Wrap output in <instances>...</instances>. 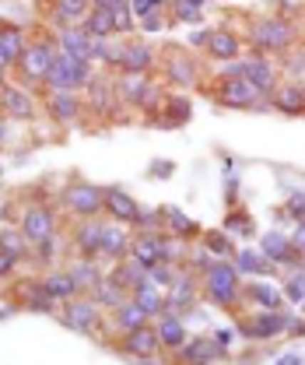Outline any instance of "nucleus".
<instances>
[{"label": "nucleus", "mask_w": 305, "mask_h": 365, "mask_svg": "<svg viewBox=\"0 0 305 365\" xmlns=\"http://www.w3.org/2000/svg\"><path fill=\"white\" fill-rule=\"evenodd\" d=\"M200 295L218 309H235L242 302V274L228 260H211L200 271Z\"/></svg>", "instance_id": "obj_1"}, {"label": "nucleus", "mask_w": 305, "mask_h": 365, "mask_svg": "<svg viewBox=\"0 0 305 365\" xmlns=\"http://www.w3.org/2000/svg\"><path fill=\"white\" fill-rule=\"evenodd\" d=\"M246 46H253L260 56L270 53H288L291 46H299V29L288 18L277 14H257L246 29Z\"/></svg>", "instance_id": "obj_2"}, {"label": "nucleus", "mask_w": 305, "mask_h": 365, "mask_svg": "<svg viewBox=\"0 0 305 365\" xmlns=\"http://www.w3.org/2000/svg\"><path fill=\"white\" fill-rule=\"evenodd\" d=\"M102 193H105V186L74 180V182L63 186L60 204H63V211H71L78 222H85V218H102Z\"/></svg>", "instance_id": "obj_3"}, {"label": "nucleus", "mask_w": 305, "mask_h": 365, "mask_svg": "<svg viewBox=\"0 0 305 365\" xmlns=\"http://www.w3.org/2000/svg\"><path fill=\"white\" fill-rule=\"evenodd\" d=\"M56 53H60V49L49 43V39H39V43L25 46L21 60L14 63L18 74H21V81H25V85H36V88H46V78H49V71H53Z\"/></svg>", "instance_id": "obj_4"}, {"label": "nucleus", "mask_w": 305, "mask_h": 365, "mask_svg": "<svg viewBox=\"0 0 305 365\" xmlns=\"http://www.w3.org/2000/svg\"><path fill=\"white\" fill-rule=\"evenodd\" d=\"M91 78H95V74H91V63L78 60V56H67V53H56L53 71H49V78H46V88L81 91V88H88Z\"/></svg>", "instance_id": "obj_5"}, {"label": "nucleus", "mask_w": 305, "mask_h": 365, "mask_svg": "<svg viewBox=\"0 0 305 365\" xmlns=\"http://www.w3.org/2000/svg\"><path fill=\"white\" fill-rule=\"evenodd\" d=\"M63 327L74 334H95L102 327V306L91 295H78L71 302H63Z\"/></svg>", "instance_id": "obj_6"}, {"label": "nucleus", "mask_w": 305, "mask_h": 365, "mask_svg": "<svg viewBox=\"0 0 305 365\" xmlns=\"http://www.w3.org/2000/svg\"><path fill=\"white\" fill-rule=\"evenodd\" d=\"M197 299H200V277H197V271L175 274V281L165 288V313L182 317V313H190L197 306Z\"/></svg>", "instance_id": "obj_7"}, {"label": "nucleus", "mask_w": 305, "mask_h": 365, "mask_svg": "<svg viewBox=\"0 0 305 365\" xmlns=\"http://www.w3.org/2000/svg\"><path fill=\"white\" fill-rule=\"evenodd\" d=\"M18 228L25 232V239H29L32 246H39V242L56 235V211H53L49 204H29V207L21 211V225Z\"/></svg>", "instance_id": "obj_8"}, {"label": "nucleus", "mask_w": 305, "mask_h": 365, "mask_svg": "<svg viewBox=\"0 0 305 365\" xmlns=\"http://www.w3.org/2000/svg\"><path fill=\"white\" fill-rule=\"evenodd\" d=\"M214 95H218V102H224L228 109H260L263 95L246 78H221L218 85H214Z\"/></svg>", "instance_id": "obj_9"}, {"label": "nucleus", "mask_w": 305, "mask_h": 365, "mask_svg": "<svg viewBox=\"0 0 305 365\" xmlns=\"http://www.w3.org/2000/svg\"><path fill=\"white\" fill-rule=\"evenodd\" d=\"M162 71H165V81L175 85V88H193V85L200 81V67H197V60H193V56H186V53H182V49H175V46L165 53Z\"/></svg>", "instance_id": "obj_10"}, {"label": "nucleus", "mask_w": 305, "mask_h": 365, "mask_svg": "<svg viewBox=\"0 0 305 365\" xmlns=\"http://www.w3.org/2000/svg\"><path fill=\"white\" fill-rule=\"evenodd\" d=\"M221 359H224V344H218L214 337H190L175 351V362L179 365H214Z\"/></svg>", "instance_id": "obj_11"}, {"label": "nucleus", "mask_w": 305, "mask_h": 365, "mask_svg": "<svg viewBox=\"0 0 305 365\" xmlns=\"http://www.w3.org/2000/svg\"><path fill=\"white\" fill-rule=\"evenodd\" d=\"M120 351L130 355V359H158V355H162L158 330H155L151 323H144V327H137V330H130V334H123Z\"/></svg>", "instance_id": "obj_12"}, {"label": "nucleus", "mask_w": 305, "mask_h": 365, "mask_svg": "<svg viewBox=\"0 0 305 365\" xmlns=\"http://www.w3.org/2000/svg\"><path fill=\"white\" fill-rule=\"evenodd\" d=\"M239 330L253 341H274L284 334V313L281 309H260L257 317H246L239 323Z\"/></svg>", "instance_id": "obj_13"}, {"label": "nucleus", "mask_w": 305, "mask_h": 365, "mask_svg": "<svg viewBox=\"0 0 305 365\" xmlns=\"http://www.w3.org/2000/svg\"><path fill=\"white\" fill-rule=\"evenodd\" d=\"M137 211H140V204L133 200L123 186H105V193H102V215H109L120 225H133Z\"/></svg>", "instance_id": "obj_14"}, {"label": "nucleus", "mask_w": 305, "mask_h": 365, "mask_svg": "<svg viewBox=\"0 0 305 365\" xmlns=\"http://www.w3.org/2000/svg\"><path fill=\"white\" fill-rule=\"evenodd\" d=\"M102 225H105V222H98V218H85V222L74 225V232H71V246H74V253H78L81 260H98V250H102Z\"/></svg>", "instance_id": "obj_15"}, {"label": "nucleus", "mask_w": 305, "mask_h": 365, "mask_svg": "<svg viewBox=\"0 0 305 365\" xmlns=\"http://www.w3.org/2000/svg\"><path fill=\"white\" fill-rule=\"evenodd\" d=\"M246 60V71H242V78L253 85V88L260 91V95H274L277 88V67H274V60L270 56H242Z\"/></svg>", "instance_id": "obj_16"}, {"label": "nucleus", "mask_w": 305, "mask_h": 365, "mask_svg": "<svg viewBox=\"0 0 305 365\" xmlns=\"http://www.w3.org/2000/svg\"><path fill=\"white\" fill-rule=\"evenodd\" d=\"M81 98H78V91H56V88H46V113L56 120V123H74L78 116H81Z\"/></svg>", "instance_id": "obj_17"}, {"label": "nucleus", "mask_w": 305, "mask_h": 365, "mask_svg": "<svg viewBox=\"0 0 305 365\" xmlns=\"http://www.w3.org/2000/svg\"><path fill=\"white\" fill-rule=\"evenodd\" d=\"M155 49L148 43H123V60H120V74H140V78H151L155 71Z\"/></svg>", "instance_id": "obj_18"}, {"label": "nucleus", "mask_w": 305, "mask_h": 365, "mask_svg": "<svg viewBox=\"0 0 305 365\" xmlns=\"http://www.w3.org/2000/svg\"><path fill=\"white\" fill-rule=\"evenodd\" d=\"M0 116L4 120H32L36 116L32 95L25 88H18V85H7V88L0 91Z\"/></svg>", "instance_id": "obj_19"}, {"label": "nucleus", "mask_w": 305, "mask_h": 365, "mask_svg": "<svg viewBox=\"0 0 305 365\" xmlns=\"http://www.w3.org/2000/svg\"><path fill=\"white\" fill-rule=\"evenodd\" d=\"M130 242H133V235L127 232V225H120V222L102 225V250H98V257L116 264V260L130 257Z\"/></svg>", "instance_id": "obj_20"}, {"label": "nucleus", "mask_w": 305, "mask_h": 365, "mask_svg": "<svg viewBox=\"0 0 305 365\" xmlns=\"http://www.w3.org/2000/svg\"><path fill=\"white\" fill-rule=\"evenodd\" d=\"M260 253L270 264H281V267H291V271L302 264V260L295 257V250H291V242H288L284 232H267L260 239Z\"/></svg>", "instance_id": "obj_21"}, {"label": "nucleus", "mask_w": 305, "mask_h": 365, "mask_svg": "<svg viewBox=\"0 0 305 365\" xmlns=\"http://www.w3.org/2000/svg\"><path fill=\"white\" fill-rule=\"evenodd\" d=\"M207 53L214 56V60H221V63H232V60H239L242 56V39L232 32V29H211L207 32Z\"/></svg>", "instance_id": "obj_22"}, {"label": "nucleus", "mask_w": 305, "mask_h": 365, "mask_svg": "<svg viewBox=\"0 0 305 365\" xmlns=\"http://www.w3.org/2000/svg\"><path fill=\"white\" fill-rule=\"evenodd\" d=\"M155 330H158V341H162V351H169L175 355L186 341H190V334H186V323L182 317H175V313H162V317L155 319Z\"/></svg>", "instance_id": "obj_23"}, {"label": "nucleus", "mask_w": 305, "mask_h": 365, "mask_svg": "<svg viewBox=\"0 0 305 365\" xmlns=\"http://www.w3.org/2000/svg\"><path fill=\"white\" fill-rule=\"evenodd\" d=\"M39 284H43V292L53 302H71V299L81 295V288L74 284L71 271H46L43 277H39Z\"/></svg>", "instance_id": "obj_24"}, {"label": "nucleus", "mask_w": 305, "mask_h": 365, "mask_svg": "<svg viewBox=\"0 0 305 365\" xmlns=\"http://www.w3.org/2000/svg\"><path fill=\"white\" fill-rule=\"evenodd\" d=\"M25 32L21 29H14V25H0V71H11L18 60H21V53H25Z\"/></svg>", "instance_id": "obj_25"}, {"label": "nucleus", "mask_w": 305, "mask_h": 365, "mask_svg": "<svg viewBox=\"0 0 305 365\" xmlns=\"http://www.w3.org/2000/svg\"><path fill=\"white\" fill-rule=\"evenodd\" d=\"M270 106H274L277 113H284V116H302V113H305V91H302V85H295V81L277 85V88H274V95H270Z\"/></svg>", "instance_id": "obj_26"}, {"label": "nucleus", "mask_w": 305, "mask_h": 365, "mask_svg": "<svg viewBox=\"0 0 305 365\" xmlns=\"http://www.w3.org/2000/svg\"><path fill=\"white\" fill-rule=\"evenodd\" d=\"M242 299H249L257 309H281L284 306V292L270 281H253V284H242Z\"/></svg>", "instance_id": "obj_27"}, {"label": "nucleus", "mask_w": 305, "mask_h": 365, "mask_svg": "<svg viewBox=\"0 0 305 365\" xmlns=\"http://www.w3.org/2000/svg\"><path fill=\"white\" fill-rule=\"evenodd\" d=\"M113 88H116V98H120V102L140 106L144 95H148V88H151V78H140V74H120V78L113 81Z\"/></svg>", "instance_id": "obj_28"}, {"label": "nucleus", "mask_w": 305, "mask_h": 365, "mask_svg": "<svg viewBox=\"0 0 305 365\" xmlns=\"http://www.w3.org/2000/svg\"><path fill=\"white\" fill-rule=\"evenodd\" d=\"M109 277H113L120 288L133 292V288H140V284L148 281V267H144V264H137L133 257H123V260H116V267L109 271Z\"/></svg>", "instance_id": "obj_29"}, {"label": "nucleus", "mask_w": 305, "mask_h": 365, "mask_svg": "<svg viewBox=\"0 0 305 365\" xmlns=\"http://www.w3.org/2000/svg\"><path fill=\"white\" fill-rule=\"evenodd\" d=\"M60 53H67V56H78V60L91 63V36H88L81 25H74V29H63V32H60Z\"/></svg>", "instance_id": "obj_30"}, {"label": "nucleus", "mask_w": 305, "mask_h": 365, "mask_svg": "<svg viewBox=\"0 0 305 365\" xmlns=\"http://www.w3.org/2000/svg\"><path fill=\"white\" fill-rule=\"evenodd\" d=\"M130 299L148 313V319H158L162 313H165V288H155V284H140V288H133Z\"/></svg>", "instance_id": "obj_31"}, {"label": "nucleus", "mask_w": 305, "mask_h": 365, "mask_svg": "<svg viewBox=\"0 0 305 365\" xmlns=\"http://www.w3.org/2000/svg\"><path fill=\"white\" fill-rule=\"evenodd\" d=\"M91 299H95V302H98L102 309H109V313H113L116 306H123V302L130 299V292H127V288H120V284H116V281H113V277L105 274V277H102V281L95 284Z\"/></svg>", "instance_id": "obj_32"}, {"label": "nucleus", "mask_w": 305, "mask_h": 365, "mask_svg": "<svg viewBox=\"0 0 305 365\" xmlns=\"http://www.w3.org/2000/svg\"><path fill=\"white\" fill-rule=\"evenodd\" d=\"M144 323H151V319H148V313H144L133 299H127L123 306H116V309H113V327H116L120 334H130V330L144 327Z\"/></svg>", "instance_id": "obj_33"}, {"label": "nucleus", "mask_w": 305, "mask_h": 365, "mask_svg": "<svg viewBox=\"0 0 305 365\" xmlns=\"http://www.w3.org/2000/svg\"><path fill=\"white\" fill-rule=\"evenodd\" d=\"M120 98H116V88H113V81H88V106L98 113V116H105L113 106H116Z\"/></svg>", "instance_id": "obj_34"}, {"label": "nucleus", "mask_w": 305, "mask_h": 365, "mask_svg": "<svg viewBox=\"0 0 305 365\" xmlns=\"http://www.w3.org/2000/svg\"><path fill=\"white\" fill-rule=\"evenodd\" d=\"M81 29H85L91 39H109V36H116V32H113V11L91 7L85 14V21H81Z\"/></svg>", "instance_id": "obj_35"}, {"label": "nucleus", "mask_w": 305, "mask_h": 365, "mask_svg": "<svg viewBox=\"0 0 305 365\" xmlns=\"http://www.w3.org/2000/svg\"><path fill=\"white\" fill-rule=\"evenodd\" d=\"M18 302H21L25 309H32V313H49V309L56 306V302H53V299L43 292V284H39V281L21 284V288H18Z\"/></svg>", "instance_id": "obj_36"}, {"label": "nucleus", "mask_w": 305, "mask_h": 365, "mask_svg": "<svg viewBox=\"0 0 305 365\" xmlns=\"http://www.w3.org/2000/svg\"><path fill=\"white\" fill-rule=\"evenodd\" d=\"M165 211V225H169V235L172 239H193V235H200V225L190 218V215H182V211H175V207H162Z\"/></svg>", "instance_id": "obj_37"}, {"label": "nucleus", "mask_w": 305, "mask_h": 365, "mask_svg": "<svg viewBox=\"0 0 305 365\" xmlns=\"http://www.w3.org/2000/svg\"><path fill=\"white\" fill-rule=\"evenodd\" d=\"M29 239H25V232L14 225H4L0 228V253H7V257H14V260H25V253H29Z\"/></svg>", "instance_id": "obj_38"}, {"label": "nucleus", "mask_w": 305, "mask_h": 365, "mask_svg": "<svg viewBox=\"0 0 305 365\" xmlns=\"http://www.w3.org/2000/svg\"><path fill=\"white\" fill-rule=\"evenodd\" d=\"M235 271L239 274H270L274 271V264L263 257L260 250H235Z\"/></svg>", "instance_id": "obj_39"}, {"label": "nucleus", "mask_w": 305, "mask_h": 365, "mask_svg": "<svg viewBox=\"0 0 305 365\" xmlns=\"http://www.w3.org/2000/svg\"><path fill=\"white\" fill-rule=\"evenodd\" d=\"M71 277H74V284L81 288V295H91V292H95V284H98L105 274L95 267V260H78V264L71 267Z\"/></svg>", "instance_id": "obj_40"}, {"label": "nucleus", "mask_w": 305, "mask_h": 365, "mask_svg": "<svg viewBox=\"0 0 305 365\" xmlns=\"http://www.w3.org/2000/svg\"><path fill=\"white\" fill-rule=\"evenodd\" d=\"M204 239H200V246L211 253V257H218V260H228V257H235V242H232V235L228 232H200Z\"/></svg>", "instance_id": "obj_41"}, {"label": "nucleus", "mask_w": 305, "mask_h": 365, "mask_svg": "<svg viewBox=\"0 0 305 365\" xmlns=\"http://www.w3.org/2000/svg\"><path fill=\"white\" fill-rule=\"evenodd\" d=\"M281 292H284V299H288V302L302 306L305 302V271L302 267H295V271H291V277L284 281V288H281Z\"/></svg>", "instance_id": "obj_42"}, {"label": "nucleus", "mask_w": 305, "mask_h": 365, "mask_svg": "<svg viewBox=\"0 0 305 365\" xmlns=\"http://www.w3.org/2000/svg\"><path fill=\"white\" fill-rule=\"evenodd\" d=\"M165 106H169V120H165L169 127H179V123L190 120V98L186 95H169Z\"/></svg>", "instance_id": "obj_43"}, {"label": "nucleus", "mask_w": 305, "mask_h": 365, "mask_svg": "<svg viewBox=\"0 0 305 365\" xmlns=\"http://www.w3.org/2000/svg\"><path fill=\"white\" fill-rule=\"evenodd\" d=\"M172 14L179 21H200L204 18V0H172Z\"/></svg>", "instance_id": "obj_44"}, {"label": "nucleus", "mask_w": 305, "mask_h": 365, "mask_svg": "<svg viewBox=\"0 0 305 365\" xmlns=\"http://www.w3.org/2000/svg\"><path fill=\"white\" fill-rule=\"evenodd\" d=\"M133 225L140 228V232H158V228L165 225V211H151V207H140V211H137V218H133Z\"/></svg>", "instance_id": "obj_45"}, {"label": "nucleus", "mask_w": 305, "mask_h": 365, "mask_svg": "<svg viewBox=\"0 0 305 365\" xmlns=\"http://www.w3.org/2000/svg\"><path fill=\"white\" fill-rule=\"evenodd\" d=\"M113 32H116V36H127V32H133L130 0H127V4H120V7H113Z\"/></svg>", "instance_id": "obj_46"}, {"label": "nucleus", "mask_w": 305, "mask_h": 365, "mask_svg": "<svg viewBox=\"0 0 305 365\" xmlns=\"http://www.w3.org/2000/svg\"><path fill=\"white\" fill-rule=\"evenodd\" d=\"M284 215H288L291 222H305V193H291V197H288Z\"/></svg>", "instance_id": "obj_47"}, {"label": "nucleus", "mask_w": 305, "mask_h": 365, "mask_svg": "<svg viewBox=\"0 0 305 365\" xmlns=\"http://www.w3.org/2000/svg\"><path fill=\"white\" fill-rule=\"evenodd\" d=\"M228 232H242V235H253V218H249L246 211H239V215L232 211V215H228Z\"/></svg>", "instance_id": "obj_48"}, {"label": "nucleus", "mask_w": 305, "mask_h": 365, "mask_svg": "<svg viewBox=\"0 0 305 365\" xmlns=\"http://www.w3.org/2000/svg\"><path fill=\"white\" fill-rule=\"evenodd\" d=\"M288 242H291L295 257H299V260H305V222H295L291 235H288Z\"/></svg>", "instance_id": "obj_49"}, {"label": "nucleus", "mask_w": 305, "mask_h": 365, "mask_svg": "<svg viewBox=\"0 0 305 365\" xmlns=\"http://www.w3.org/2000/svg\"><path fill=\"white\" fill-rule=\"evenodd\" d=\"M130 11H133V18H140V21H144V18H151L158 7H155L151 0H130Z\"/></svg>", "instance_id": "obj_50"}, {"label": "nucleus", "mask_w": 305, "mask_h": 365, "mask_svg": "<svg viewBox=\"0 0 305 365\" xmlns=\"http://www.w3.org/2000/svg\"><path fill=\"white\" fill-rule=\"evenodd\" d=\"M284 334L302 337V334H305V317H284Z\"/></svg>", "instance_id": "obj_51"}, {"label": "nucleus", "mask_w": 305, "mask_h": 365, "mask_svg": "<svg viewBox=\"0 0 305 365\" xmlns=\"http://www.w3.org/2000/svg\"><path fill=\"white\" fill-rule=\"evenodd\" d=\"M14 267H18V260H14V257H7V253H0V281H4V277H11Z\"/></svg>", "instance_id": "obj_52"}, {"label": "nucleus", "mask_w": 305, "mask_h": 365, "mask_svg": "<svg viewBox=\"0 0 305 365\" xmlns=\"http://www.w3.org/2000/svg\"><path fill=\"white\" fill-rule=\"evenodd\" d=\"M140 25H144V29H148V32H162V29H165V21H162V18H158V11H155V14H151V18H144V21H140Z\"/></svg>", "instance_id": "obj_53"}, {"label": "nucleus", "mask_w": 305, "mask_h": 365, "mask_svg": "<svg viewBox=\"0 0 305 365\" xmlns=\"http://www.w3.org/2000/svg\"><path fill=\"white\" fill-rule=\"evenodd\" d=\"M120 4H127V0H91V7H105V11H113Z\"/></svg>", "instance_id": "obj_54"}, {"label": "nucleus", "mask_w": 305, "mask_h": 365, "mask_svg": "<svg viewBox=\"0 0 305 365\" xmlns=\"http://www.w3.org/2000/svg\"><path fill=\"white\" fill-rule=\"evenodd\" d=\"M4 137H7V120L0 116V144H4Z\"/></svg>", "instance_id": "obj_55"}, {"label": "nucleus", "mask_w": 305, "mask_h": 365, "mask_svg": "<svg viewBox=\"0 0 305 365\" xmlns=\"http://www.w3.org/2000/svg\"><path fill=\"white\" fill-rule=\"evenodd\" d=\"M137 365H162L158 359H137Z\"/></svg>", "instance_id": "obj_56"}, {"label": "nucleus", "mask_w": 305, "mask_h": 365, "mask_svg": "<svg viewBox=\"0 0 305 365\" xmlns=\"http://www.w3.org/2000/svg\"><path fill=\"white\" fill-rule=\"evenodd\" d=\"M63 4H81V7H91V0H63Z\"/></svg>", "instance_id": "obj_57"}, {"label": "nucleus", "mask_w": 305, "mask_h": 365, "mask_svg": "<svg viewBox=\"0 0 305 365\" xmlns=\"http://www.w3.org/2000/svg\"><path fill=\"white\" fill-rule=\"evenodd\" d=\"M151 4H155V7L162 11V7H165V4H172V0H151Z\"/></svg>", "instance_id": "obj_58"}, {"label": "nucleus", "mask_w": 305, "mask_h": 365, "mask_svg": "<svg viewBox=\"0 0 305 365\" xmlns=\"http://www.w3.org/2000/svg\"><path fill=\"white\" fill-rule=\"evenodd\" d=\"M4 74H7V71H0V91L7 88V78H4Z\"/></svg>", "instance_id": "obj_59"}, {"label": "nucleus", "mask_w": 305, "mask_h": 365, "mask_svg": "<svg viewBox=\"0 0 305 365\" xmlns=\"http://www.w3.org/2000/svg\"><path fill=\"white\" fill-rule=\"evenodd\" d=\"M302 91H305V81H302Z\"/></svg>", "instance_id": "obj_60"}, {"label": "nucleus", "mask_w": 305, "mask_h": 365, "mask_svg": "<svg viewBox=\"0 0 305 365\" xmlns=\"http://www.w3.org/2000/svg\"><path fill=\"white\" fill-rule=\"evenodd\" d=\"M302 306H305V302H302Z\"/></svg>", "instance_id": "obj_61"}]
</instances>
